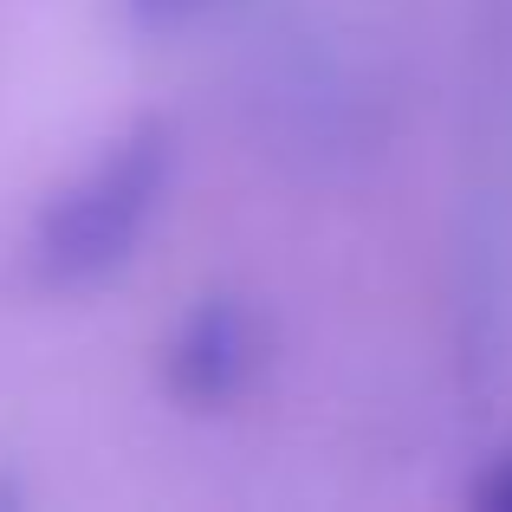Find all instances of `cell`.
<instances>
[{"label": "cell", "mask_w": 512, "mask_h": 512, "mask_svg": "<svg viewBox=\"0 0 512 512\" xmlns=\"http://www.w3.org/2000/svg\"><path fill=\"white\" fill-rule=\"evenodd\" d=\"M182 137L175 117H137L124 124L85 169H72L46 195L26 240V266L46 292H85L137 260L143 234L169 208Z\"/></svg>", "instance_id": "1"}, {"label": "cell", "mask_w": 512, "mask_h": 512, "mask_svg": "<svg viewBox=\"0 0 512 512\" xmlns=\"http://www.w3.org/2000/svg\"><path fill=\"white\" fill-rule=\"evenodd\" d=\"M260 370V325L240 299H201L163 350V389L188 415H214Z\"/></svg>", "instance_id": "2"}, {"label": "cell", "mask_w": 512, "mask_h": 512, "mask_svg": "<svg viewBox=\"0 0 512 512\" xmlns=\"http://www.w3.org/2000/svg\"><path fill=\"white\" fill-rule=\"evenodd\" d=\"M240 0H124V20L137 33H188V26L214 20V13H234Z\"/></svg>", "instance_id": "3"}, {"label": "cell", "mask_w": 512, "mask_h": 512, "mask_svg": "<svg viewBox=\"0 0 512 512\" xmlns=\"http://www.w3.org/2000/svg\"><path fill=\"white\" fill-rule=\"evenodd\" d=\"M474 500H480V506H493V512H512V448L500 454V461H493V474L474 487Z\"/></svg>", "instance_id": "4"}]
</instances>
